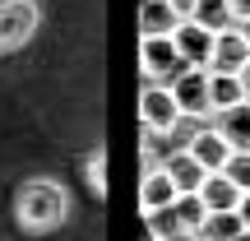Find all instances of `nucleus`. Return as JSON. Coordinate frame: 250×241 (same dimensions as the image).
<instances>
[{"label":"nucleus","mask_w":250,"mask_h":241,"mask_svg":"<svg viewBox=\"0 0 250 241\" xmlns=\"http://www.w3.org/2000/svg\"><path fill=\"white\" fill-rule=\"evenodd\" d=\"M176 195H181V190L171 186V176L162 172V162H158V167H144V181H139V214L144 218H158L162 209H171Z\"/></svg>","instance_id":"7"},{"label":"nucleus","mask_w":250,"mask_h":241,"mask_svg":"<svg viewBox=\"0 0 250 241\" xmlns=\"http://www.w3.org/2000/svg\"><path fill=\"white\" fill-rule=\"evenodd\" d=\"M199 199H204V209H208V214H227V209H236V204H241V190H236L232 181L223 176V172H208V176H204V186H199Z\"/></svg>","instance_id":"13"},{"label":"nucleus","mask_w":250,"mask_h":241,"mask_svg":"<svg viewBox=\"0 0 250 241\" xmlns=\"http://www.w3.org/2000/svg\"><path fill=\"white\" fill-rule=\"evenodd\" d=\"M181 70H186V61H181V51H176L171 37H144L139 42V74H144V84H171Z\"/></svg>","instance_id":"4"},{"label":"nucleus","mask_w":250,"mask_h":241,"mask_svg":"<svg viewBox=\"0 0 250 241\" xmlns=\"http://www.w3.org/2000/svg\"><path fill=\"white\" fill-rule=\"evenodd\" d=\"M236 28H241V33H246V42H250V19H246V23H236Z\"/></svg>","instance_id":"25"},{"label":"nucleus","mask_w":250,"mask_h":241,"mask_svg":"<svg viewBox=\"0 0 250 241\" xmlns=\"http://www.w3.org/2000/svg\"><path fill=\"white\" fill-rule=\"evenodd\" d=\"M14 223L28 237H46L70 223V190L56 176H28L14 190Z\"/></svg>","instance_id":"1"},{"label":"nucleus","mask_w":250,"mask_h":241,"mask_svg":"<svg viewBox=\"0 0 250 241\" xmlns=\"http://www.w3.org/2000/svg\"><path fill=\"white\" fill-rule=\"evenodd\" d=\"M42 28V0H0V56L23 51Z\"/></svg>","instance_id":"2"},{"label":"nucleus","mask_w":250,"mask_h":241,"mask_svg":"<svg viewBox=\"0 0 250 241\" xmlns=\"http://www.w3.org/2000/svg\"><path fill=\"white\" fill-rule=\"evenodd\" d=\"M250 61V42L241 28H223L213 33V51H208V74H241Z\"/></svg>","instance_id":"6"},{"label":"nucleus","mask_w":250,"mask_h":241,"mask_svg":"<svg viewBox=\"0 0 250 241\" xmlns=\"http://www.w3.org/2000/svg\"><path fill=\"white\" fill-rule=\"evenodd\" d=\"M236 79H241V88H246V102H250V61H246V70L236 74Z\"/></svg>","instance_id":"23"},{"label":"nucleus","mask_w":250,"mask_h":241,"mask_svg":"<svg viewBox=\"0 0 250 241\" xmlns=\"http://www.w3.org/2000/svg\"><path fill=\"white\" fill-rule=\"evenodd\" d=\"M167 88H171V98H176L181 116L208 121V70H204V65H186V70H181Z\"/></svg>","instance_id":"5"},{"label":"nucleus","mask_w":250,"mask_h":241,"mask_svg":"<svg viewBox=\"0 0 250 241\" xmlns=\"http://www.w3.org/2000/svg\"><path fill=\"white\" fill-rule=\"evenodd\" d=\"M236 214H241V227H246V232H250V190H246V195H241V204H236Z\"/></svg>","instance_id":"21"},{"label":"nucleus","mask_w":250,"mask_h":241,"mask_svg":"<svg viewBox=\"0 0 250 241\" xmlns=\"http://www.w3.org/2000/svg\"><path fill=\"white\" fill-rule=\"evenodd\" d=\"M236 232H241V214L227 209V214H208V218H204L199 241H236Z\"/></svg>","instance_id":"17"},{"label":"nucleus","mask_w":250,"mask_h":241,"mask_svg":"<svg viewBox=\"0 0 250 241\" xmlns=\"http://www.w3.org/2000/svg\"><path fill=\"white\" fill-rule=\"evenodd\" d=\"M223 176L232 181L236 190H250V149H241V153H232V158H227V167H223Z\"/></svg>","instance_id":"19"},{"label":"nucleus","mask_w":250,"mask_h":241,"mask_svg":"<svg viewBox=\"0 0 250 241\" xmlns=\"http://www.w3.org/2000/svg\"><path fill=\"white\" fill-rule=\"evenodd\" d=\"M158 241H199V237H190V232H171V237H158Z\"/></svg>","instance_id":"24"},{"label":"nucleus","mask_w":250,"mask_h":241,"mask_svg":"<svg viewBox=\"0 0 250 241\" xmlns=\"http://www.w3.org/2000/svg\"><path fill=\"white\" fill-rule=\"evenodd\" d=\"M204 218H208V209H204V199H199V195H176V204H171V223H176V232L199 237Z\"/></svg>","instance_id":"15"},{"label":"nucleus","mask_w":250,"mask_h":241,"mask_svg":"<svg viewBox=\"0 0 250 241\" xmlns=\"http://www.w3.org/2000/svg\"><path fill=\"white\" fill-rule=\"evenodd\" d=\"M83 181H88V190L98 199H107V153L102 149H88V158H83Z\"/></svg>","instance_id":"18"},{"label":"nucleus","mask_w":250,"mask_h":241,"mask_svg":"<svg viewBox=\"0 0 250 241\" xmlns=\"http://www.w3.org/2000/svg\"><path fill=\"white\" fill-rule=\"evenodd\" d=\"M213 130L232 144V153L250 149V102H241V107H232V111H218V116H213Z\"/></svg>","instance_id":"12"},{"label":"nucleus","mask_w":250,"mask_h":241,"mask_svg":"<svg viewBox=\"0 0 250 241\" xmlns=\"http://www.w3.org/2000/svg\"><path fill=\"white\" fill-rule=\"evenodd\" d=\"M181 23H186V19H181L167 0H144V9H139V33L144 37H171Z\"/></svg>","instance_id":"11"},{"label":"nucleus","mask_w":250,"mask_h":241,"mask_svg":"<svg viewBox=\"0 0 250 241\" xmlns=\"http://www.w3.org/2000/svg\"><path fill=\"white\" fill-rule=\"evenodd\" d=\"M186 153H190V158H195L204 172H223V167H227V158H232V144H227L223 134L213 130V125H199L195 139L186 144Z\"/></svg>","instance_id":"8"},{"label":"nucleus","mask_w":250,"mask_h":241,"mask_svg":"<svg viewBox=\"0 0 250 241\" xmlns=\"http://www.w3.org/2000/svg\"><path fill=\"white\" fill-rule=\"evenodd\" d=\"M181 121L186 116H181V107H176L167 84H144L139 88V125H144L148 139H171Z\"/></svg>","instance_id":"3"},{"label":"nucleus","mask_w":250,"mask_h":241,"mask_svg":"<svg viewBox=\"0 0 250 241\" xmlns=\"http://www.w3.org/2000/svg\"><path fill=\"white\" fill-rule=\"evenodd\" d=\"M236 241H250V232H246V227H241V232H236Z\"/></svg>","instance_id":"26"},{"label":"nucleus","mask_w":250,"mask_h":241,"mask_svg":"<svg viewBox=\"0 0 250 241\" xmlns=\"http://www.w3.org/2000/svg\"><path fill=\"white\" fill-rule=\"evenodd\" d=\"M167 5H171V9H176V14H181V19H190V14H195V0H167Z\"/></svg>","instance_id":"22"},{"label":"nucleus","mask_w":250,"mask_h":241,"mask_svg":"<svg viewBox=\"0 0 250 241\" xmlns=\"http://www.w3.org/2000/svg\"><path fill=\"white\" fill-rule=\"evenodd\" d=\"M195 19L199 28H208V33H223V28H236L232 9H227V0H195Z\"/></svg>","instance_id":"16"},{"label":"nucleus","mask_w":250,"mask_h":241,"mask_svg":"<svg viewBox=\"0 0 250 241\" xmlns=\"http://www.w3.org/2000/svg\"><path fill=\"white\" fill-rule=\"evenodd\" d=\"M227 9H232L236 23H246V19H250V0H227Z\"/></svg>","instance_id":"20"},{"label":"nucleus","mask_w":250,"mask_h":241,"mask_svg":"<svg viewBox=\"0 0 250 241\" xmlns=\"http://www.w3.org/2000/svg\"><path fill=\"white\" fill-rule=\"evenodd\" d=\"M162 172L171 176V186L181 190V195H199V186H204L208 172L199 167L195 158H190L186 149H167V158H162Z\"/></svg>","instance_id":"9"},{"label":"nucleus","mask_w":250,"mask_h":241,"mask_svg":"<svg viewBox=\"0 0 250 241\" xmlns=\"http://www.w3.org/2000/svg\"><path fill=\"white\" fill-rule=\"evenodd\" d=\"M171 42H176V51H181L186 65H204L208 70V51H213V33H208V28H199L195 19H186V23L171 33Z\"/></svg>","instance_id":"10"},{"label":"nucleus","mask_w":250,"mask_h":241,"mask_svg":"<svg viewBox=\"0 0 250 241\" xmlns=\"http://www.w3.org/2000/svg\"><path fill=\"white\" fill-rule=\"evenodd\" d=\"M246 102V88L236 74H208V116H218V111H232Z\"/></svg>","instance_id":"14"}]
</instances>
